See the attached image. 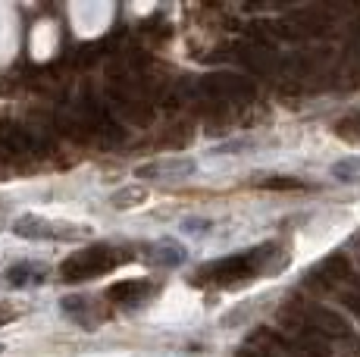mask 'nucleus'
<instances>
[{
  "mask_svg": "<svg viewBox=\"0 0 360 357\" xmlns=\"http://www.w3.org/2000/svg\"><path fill=\"white\" fill-rule=\"evenodd\" d=\"M120 264H122V257L113 248L94 245V248L75 251L72 257H66L63 264H60V279H66V283H82V279L103 276V273L116 270Z\"/></svg>",
  "mask_w": 360,
  "mask_h": 357,
  "instance_id": "1",
  "label": "nucleus"
},
{
  "mask_svg": "<svg viewBox=\"0 0 360 357\" xmlns=\"http://www.w3.org/2000/svg\"><path fill=\"white\" fill-rule=\"evenodd\" d=\"M257 266H260V251H248V254H232V257L213 260V264H207L198 276H200V283L232 285V283H238V279L251 276Z\"/></svg>",
  "mask_w": 360,
  "mask_h": 357,
  "instance_id": "2",
  "label": "nucleus"
},
{
  "mask_svg": "<svg viewBox=\"0 0 360 357\" xmlns=\"http://www.w3.org/2000/svg\"><path fill=\"white\" fill-rule=\"evenodd\" d=\"M13 232L22 238H44V242H82L88 238V229L72 223H51V219H41V216H19Z\"/></svg>",
  "mask_w": 360,
  "mask_h": 357,
  "instance_id": "3",
  "label": "nucleus"
},
{
  "mask_svg": "<svg viewBox=\"0 0 360 357\" xmlns=\"http://www.w3.org/2000/svg\"><path fill=\"white\" fill-rule=\"evenodd\" d=\"M198 173V160L191 157H157L150 163H141L135 169L138 178H150V182H182V178Z\"/></svg>",
  "mask_w": 360,
  "mask_h": 357,
  "instance_id": "4",
  "label": "nucleus"
},
{
  "mask_svg": "<svg viewBox=\"0 0 360 357\" xmlns=\"http://www.w3.org/2000/svg\"><path fill=\"white\" fill-rule=\"evenodd\" d=\"M148 292H150L148 283H141V279H126V283H116L110 288L107 298H113V304H138Z\"/></svg>",
  "mask_w": 360,
  "mask_h": 357,
  "instance_id": "5",
  "label": "nucleus"
},
{
  "mask_svg": "<svg viewBox=\"0 0 360 357\" xmlns=\"http://www.w3.org/2000/svg\"><path fill=\"white\" fill-rule=\"evenodd\" d=\"M148 257L154 260L157 266H179V264L185 260V251L179 248L176 242H157L154 248H150Z\"/></svg>",
  "mask_w": 360,
  "mask_h": 357,
  "instance_id": "6",
  "label": "nucleus"
},
{
  "mask_svg": "<svg viewBox=\"0 0 360 357\" xmlns=\"http://www.w3.org/2000/svg\"><path fill=\"white\" fill-rule=\"evenodd\" d=\"M332 176L342 185H360V157H342L332 163Z\"/></svg>",
  "mask_w": 360,
  "mask_h": 357,
  "instance_id": "7",
  "label": "nucleus"
},
{
  "mask_svg": "<svg viewBox=\"0 0 360 357\" xmlns=\"http://www.w3.org/2000/svg\"><path fill=\"white\" fill-rule=\"evenodd\" d=\"M148 201V188L144 185H129V188H120L113 195V207L116 210H129V207H138V204Z\"/></svg>",
  "mask_w": 360,
  "mask_h": 357,
  "instance_id": "8",
  "label": "nucleus"
},
{
  "mask_svg": "<svg viewBox=\"0 0 360 357\" xmlns=\"http://www.w3.org/2000/svg\"><path fill=\"white\" fill-rule=\"evenodd\" d=\"M182 232H188V235H207V232H210V223H207V219H185Z\"/></svg>",
  "mask_w": 360,
  "mask_h": 357,
  "instance_id": "9",
  "label": "nucleus"
},
{
  "mask_svg": "<svg viewBox=\"0 0 360 357\" xmlns=\"http://www.w3.org/2000/svg\"><path fill=\"white\" fill-rule=\"evenodd\" d=\"M263 188H304L295 178H279V182H263Z\"/></svg>",
  "mask_w": 360,
  "mask_h": 357,
  "instance_id": "10",
  "label": "nucleus"
},
{
  "mask_svg": "<svg viewBox=\"0 0 360 357\" xmlns=\"http://www.w3.org/2000/svg\"><path fill=\"white\" fill-rule=\"evenodd\" d=\"M13 317H16V313H13L10 307H0V326H4V323H10Z\"/></svg>",
  "mask_w": 360,
  "mask_h": 357,
  "instance_id": "11",
  "label": "nucleus"
}]
</instances>
